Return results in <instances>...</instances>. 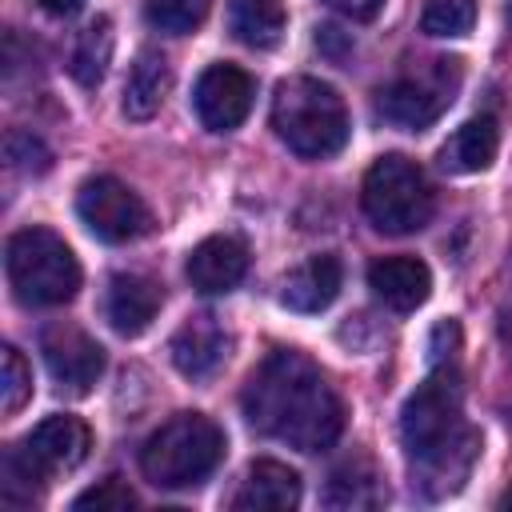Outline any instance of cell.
Wrapping results in <instances>:
<instances>
[{
  "label": "cell",
  "instance_id": "2e32d148",
  "mask_svg": "<svg viewBox=\"0 0 512 512\" xmlns=\"http://www.w3.org/2000/svg\"><path fill=\"white\" fill-rule=\"evenodd\" d=\"M300 504V476L280 460H252L240 492L232 496L236 512H288Z\"/></svg>",
  "mask_w": 512,
  "mask_h": 512
},
{
  "label": "cell",
  "instance_id": "8992f818",
  "mask_svg": "<svg viewBox=\"0 0 512 512\" xmlns=\"http://www.w3.org/2000/svg\"><path fill=\"white\" fill-rule=\"evenodd\" d=\"M360 204L384 236H412L432 220L436 196H432V184L416 160L388 152L364 172Z\"/></svg>",
  "mask_w": 512,
  "mask_h": 512
},
{
  "label": "cell",
  "instance_id": "e0dca14e",
  "mask_svg": "<svg viewBox=\"0 0 512 512\" xmlns=\"http://www.w3.org/2000/svg\"><path fill=\"white\" fill-rule=\"evenodd\" d=\"M344 284V268L336 256H308L300 268H292L280 284V304L292 312H324Z\"/></svg>",
  "mask_w": 512,
  "mask_h": 512
},
{
  "label": "cell",
  "instance_id": "52a82bcc",
  "mask_svg": "<svg viewBox=\"0 0 512 512\" xmlns=\"http://www.w3.org/2000/svg\"><path fill=\"white\" fill-rule=\"evenodd\" d=\"M460 80H464V68L456 56H440V60H428L412 72H400L380 92V116L396 128L420 132L448 112V104L460 92Z\"/></svg>",
  "mask_w": 512,
  "mask_h": 512
},
{
  "label": "cell",
  "instance_id": "83f0119b",
  "mask_svg": "<svg viewBox=\"0 0 512 512\" xmlns=\"http://www.w3.org/2000/svg\"><path fill=\"white\" fill-rule=\"evenodd\" d=\"M324 4L336 8V12L348 16V20H372V16L380 12L384 0H324Z\"/></svg>",
  "mask_w": 512,
  "mask_h": 512
},
{
  "label": "cell",
  "instance_id": "30bf717a",
  "mask_svg": "<svg viewBox=\"0 0 512 512\" xmlns=\"http://www.w3.org/2000/svg\"><path fill=\"white\" fill-rule=\"evenodd\" d=\"M256 96V80L236 64H208L196 80L192 108L208 132H232L248 120Z\"/></svg>",
  "mask_w": 512,
  "mask_h": 512
},
{
  "label": "cell",
  "instance_id": "3957f363",
  "mask_svg": "<svg viewBox=\"0 0 512 512\" xmlns=\"http://www.w3.org/2000/svg\"><path fill=\"white\" fill-rule=\"evenodd\" d=\"M272 128L304 160L336 156L348 144V108L316 76H288L272 92Z\"/></svg>",
  "mask_w": 512,
  "mask_h": 512
},
{
  "label": "cell",
  "instance_id": "6da1fadb",
  "mask_svg": "<svg viewBox=\"0 0 512 512\" xmlns=\"http://www.w3.org/2000/svg\"><path fill=\"white\" fill-rule=\"evenodd\" d=\"M240 404L260 436L296 452H324L344 432V400L324 380V372L292 348H276L260 360L244 384Z\"/></svg>",
  "mask_w": 512,
  "mask_h": 512
},
{
  "label": "cell",
  "instance_id": "603a6c76",
  "mask_svg": "<svg viewBox=\"0 0 512 512\" xmlns=\"http://www.w3.org/2000/svg\"><path fill=\"white\" fill-rule=\"evenodd\" d=\"M476 24V0H424L420 4V32L436 40L468 36Z\"/></svg>",
  "mask_w": 512,
  "mask_h": 512
},
{
  "label": "cell",
  "instance_id": "ba28073f",
  "mask_svg": "<svg viewBox=\"0 0 512 512\" xmlns=\"http://www.w3.org/2000/svg\"><path fill=\"white\" fill-rule=\"evenodd\" d=\"M76 216L104 244H128V240H140L144 232H152L148 204L116 176L84 180L76 192Z\"/></svg>",
  "mask_w": 512,
  "mask_h": 512
},
{
  "label": "cell",
  "instance_id": "5b68a950",
  "mask_svg": "<svg viewBox=\"0 0 512 512\" xmlns=\"http://www.w3.org/2000/svg\"><path fill=\"white\" fill-rule=\"evenodd\" d=\"M4 272L12 296L28 308H56L68 304L80 288V260L52 228H20L4 244Z\"/></svg>",
  "mask_w": 512,
  "mask_h": 512
},
{
  "label": "cell",
  "instance_id": "7a4b0ae2",
  "mask_svg": "<svg viewBox=\"0 0 512 512\" xmlns=\"http://www.w3.org/2000/svg\"><path fill=\"white\" fill-rule=\"evenodd\" d=\"M400 440L416 464V484L428 496H452L480 456V436L464 420V388L456 368L440 364L400 412Z\"/></svg>",
  "mask_w": 512,
  "mask_h": 512
},
{
  "label": "cell",
  "instance_id": "9a60e30c",
  "mask_svg": "<svg viewBox=\"0 0 512 512\" xmlns=\"http://www.w3.org/2000/svg\"><path fill=\"white\" fill-rule=\"evenodd\" d=\"M368 288L376 300H384L392 312H412L432 292V272L416 256H380L368 268Z\"/></svg>",
  "mask_w": 512,
  "mask_h": 512
},
{
  "label": "cell",
  "instance_id": "484cf974",
  "mask_svg": "<svg viewBox=\"0 0 512 512\" xmlns=\"http://www.w3.org/2000/svg\"><path fill=\"white\" fill-rule=\"evenodd\" d=\"M72 508L76 512H128V508H136V496H132V488L128 484H120V480H100L96 488H88V492H80L76 500H72Z\"/></svg>",
  "mask_w": 512,
  "mask_h": 512
},
{
  "label": "cell",
  "instance_id": "9c48e42d",
  "mask_svg": "<svg viewBox=\"0 0 512 512\" xmlns=\"http://www.w3.org/2000/svg\"><path fill=\"white\" fill-rule=\"evenodd\" d=\"M40 352L60 392L84 396L104 376V348L76 324H48L40 336Z\"/></svg>",
  "mask_w": 512,
  "mask_h": 512
},
{
  "label": "cell",
  "instance_id": "7402d4cb",
  "mask_svg": "<svg viewBox=\"0 0 512 512\" xmlns=\"http://www.w3.org/2000/svg\"><path fill=\"white\" fill-rule=\"evenodd\" d=\"M380 500H384V488H380V480H376V472L364 456L344 460L332 472V484H328V504L332 508H376Z\"/></svg>",
  "mask_w": 512,
  "mask_h": 512
},
{
  "label": "cell",
  "instance_id": "ac0fdd59",
  "mask_svg": "<svg viewBox=\"0 0 512 512\" xmlns=\"http://www.w3.org/2000/svg\"><path fill=\"white\" fill-rule=\"evenodd\" d=\"M496 148H500V128L492 116H472L464 120L448 144L440 148V168L452 172V176H472V172H484L492 160H496Z\"/></svg>",
  "mask_w": 512,
  "mask_h": 512
},
{
  "label": "cell",
  "instance_id": "f1b7e54d",
  "mask_svg": "<svg viewBox=\"0 0 512 512\" xmlns=\"http://www.w3.org/2000/svg\"><path fill=\"white\" fill-rule=\"evenodd\" d=\"M44 12H52V16H72V12H80L84 8V0H36Z\"/></svg>",
  "mask_w": 512,
  "mask_h": 512
},
{
  "label": "cell",
  "instance_id": "8fae6325",
  "mask_svg": "<svg viewBox=\"0 0 512 512\" xmlns=\"http://www.w3.org/2000/svg\"><path fill=\"white\" fill-rule=\"evenodd\" d=\"M20 448L28 452V460H32L44 476H52V472H72L76 464H84V456H88V448H92V432H88V424L76 420V416H48V420H40V424L28 432V440H24Z\"/></svg>",
  "mask_w": 512,
  "mask_h": 512
},
{
  "label": "cell",
  "instance_id": "cb8c5ba5",
  "mask_svg": "<svg viewBox=\"0 0 512 512\" xmlns=\"http://www.w3.org/2000/svg\"><path fill=\"white\" fill-rule=\"evenodd\" d=\"M208 8H212V0H144L148 24L168 36H184V32L200 28Z\"/></svg>",
  "mask_w": 512,
  "mask_h": 512
},
{
  "label": "cell",
  "instance_id": "4fadbf2b",
  "mask_svg": "<svg viewBox=\"0 0 512 512\" xmlns=\"http://www.w3.org/2000/svg\"><path fill=\"white\" fill-rule=\"evenodd\" d=\"M164 304V292L156 280L140 272H116L104 292V316L120 336H140Z\"/></svg>",
  "mask_w": 512,
  "mask_h": 512
},
{
  "label": "cell",
  "instance_id": "ffe728a7",
  "mask_svg": "<svg viewBox=\"0 0 512 512\" xmlns=\"http://www.w3.org/2000/svg\"><path fill=\"white\" fill-rule=\"evenodd\" d=\"M284 0H228V28L248 48H272L284 36Z\"/></svg>",
  "mask_w": 512,
  "mask_h": 512
},
{
  "label": "cell",
  "instance_id": "d4e9b609",
  "mask_svg": "<svg viewBox=\"0 0 512 512\" xmlns=\"http://www.w3.org/2000/svg\"><path fill=\"white\" fill-rule=\"evenodd\" d=\"M28 396H32V368L24 364V356L12 344H4V352H0V408H4V416H16Z\"/></svg>",
  "mask_w": 512,
  "mask_h": 512
},
{
  "label": "cell",
  "instance_id": "4316f807",
  "mask_svg": "<svg viewBox=\"0 0 512 512\" xmlns=\"http://www.w3.org/2000/svg\"><path fill=\"white\" fill-rule=\"evenodd\" d=\"M4 148H8V160L16 168H24V172H44L48 168V148L32 132H12Z\"/></svg>",
  "mask_w": 512,
  "mask_h": 512
},
{
  "label": "cell",
  "instance_id": "7c38bea8",
  "mask_svg": "<svg viewBox=\"0 0 512 512\" xmlns=\"http://www.w3.org/2000/svg\"><path fill=\"white\" fill-rule=\"evenodd\" d=\"M188 284L204 296L232 292L248 272V248L236 236H208L188 252Z\"/></svg>",
  "mask_w": 512,
  "mask_h": 512
},
{
  "label": "cell",
  "instance_id": "d6986e66",
  "mask_svg": "<svg viewBox=\"0 0 512 512\" xmlns=\"http://www.w3.org/2000/svg\"><path fill=\"white\" fill-rule=\"evenodd\" d=\"M172 88V68L160 52H140L128 80H124V116L128 120H152Z\"/></svg>",
  "mask_w": 512,
  "mask_h": 512
},
{
  "label": "cell",
  "instance_id": "f546056e",
  "mask_svg": "<svg viewBox=\"0 0 512 512\" xmlns=\"http://www.w3.org/2000/svg\"><path fill=\"white\" fill-rule=\"evenodd\" d=\"M504 504H508V508H512V492H508V496H504Z\"/></svg>",
  "mask_w": 512,
  "mask_h": 512
},
{
  "label": "cell",
  "instance_id": "44dd1931",
  "mask_svg": "<svg viewBox=\"0 0 512 512\" xmlns=\"http://www.w3.org/2000/svg\"><path fill=\"white\" fill-rule=\"evenodd\" d=\"M112 44H116V36H112V20H108V16H96V20L80 32L76 52H72V60H68V72H72V80H76L80 88H96V84L104 80V72H108V64H112Z\"/></svg>",
  "mask_w": 512,
  "mask_h": 512
},
{
  "label": "cell",
  "instance_id": "5bb4252c",
  "mask_svg": "<svg viewBox=\"0 0 512 512\" xmlns=\"http://www.w3.org/2000/svg\"><path fill=\"white\" fill-rule=\"evenodd\" d=\"M168 356H172L176 372H184L192 380H204V376H212L224 364V356H228V332L216 324V316H188L172 332Z\"/></svg>",
  "mask_w": 512,
  "mask_h": 512
},
{
  "label": "cell",
  "instance_id": "277c9868",
  "mask_svg": "<svg viewBox=\"0 0 512 512\" xmlns=\"http://www.w3.org/2000/svg\"><path fill=\"white\" fill-rule=\"evenodd\" d=\"M224 460V432L216 420L200 416V412H180L172 420H164L144 452H140V472L156 484V488H196L204 484L216 464Z\"/></svg>",
  "mask_w": 512,
  "mask_h": 512
}]
</instances>
